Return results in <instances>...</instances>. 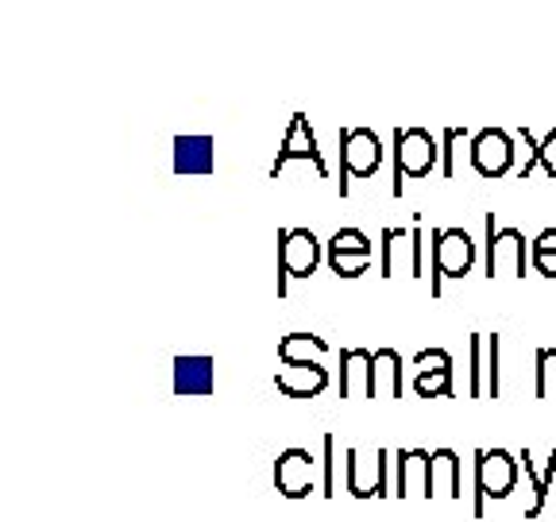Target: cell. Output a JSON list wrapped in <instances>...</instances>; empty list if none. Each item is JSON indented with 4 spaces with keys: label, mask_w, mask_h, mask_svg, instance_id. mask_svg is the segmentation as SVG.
<instances>
[{
    "label": "cell",
    "mask_w": 556,
    "mask_h": 522,
    "mask_svg": "<svg viewBox=\"0 0 556 522\" xmlns=\"http://www.w3.org/2000/svg\"><path fill=\"white\" fill-rule=\"evenodd\" d=\"M521 461L506 449H476V492H471V514L483 519L486 499H506L518 484Z\"/></svg>",
    "instance_id": "6da1fadb"
},
{
    "label": "cell",
    "mask_w": 556,
    "mask_h": 522,
    "mask_svg": "<svg viewBox=\"0 0 556 522\" xmlns=\"http://www.w3.org/2000/svg\"><path fill=\"white\" fill-rule=\"evenodd\" d=\"M433 166H441V148L426 128L394 132V198H402V178H426Z\"/></svg>",
    "instance_id": "7a4b0ae2"
},
{
    "label": "cell",
    "mask_w": 556,
    "mask_h": 522,
    "mask_svg": "<svg viewBox=\"0 0 556 522\" xmlns=\"http://www.w3.org/2000/svg\"><path fill=\"white\" fill-rule=\"evenodd\" d=\"M321 263V244L313 228H282L278 233V298H287L290 278H309Z\"/></svg>",
    "instance_id": "3957f363"
},
{
    "label": "cell",
    "mask_w": 556,
    "mask_h": 522,
    "mask_svg": "<svg viewBox=\"0 0 556 522\" xmlns=\"http://www.w3.org/2000/svg\"><path fill=\"white\" fill-rule=\"evenodd\" d=\"M476 268V240L464 228L433 233V295H441L444 278H464Z\"/></svg>",
    "instance_id": "277c9868"
},
{
    "label": "cell",
    "mask_w": 556,
    "mask_h": 522,
    "mask_svg": "<svg viewBox=\"0 0 556 522\" xmlns=\"http://www.w3.org/2000/svg\"><path fill=\"white\" fill-rule=\"evenodd\" d=\"M382 166V144L371 128L340 132V198H348V174L371 178Z\"/></svg>",
    "instance_id": "5b68a950"
},
{
    "label": "cell",
    "mask_w": 556,
    "mask_h": 522,
    "mask_svg": "<svg viewBox=\"0 0 556 522\" xmlns=\"http://www.w3.org/2000/svg\"><path fill=\"white\" fill-rule=\"evenodd\" d=\"M391 461L394 452L391 449H375V457L367 461L359 449H348V492L356 499H382V496H394L391 492Z\"/></svg>",
    "instance_id": "8992f818"
},
{
    "label": "cell",
    "mask_w": 556,
    "mask_h": 522,
    "mask_svg": "<svg viewBox=\"0 0 556 522\" xmlns=\"http://www.w3.org/2000/svg\"><path fill=\"white\" fill-rule=\"evenodd\" d=\"M510 263L514 278H526V236L518 228H495V213H486V278Z\"/></svg>",
    "instance_id": "52a82bcc"
},
{
    "label": "cell",
    "mask_w": 556,
    "mask_h": 522,
    "mask_svg": "<svg viewBox=\"0 0 556 522\" xmlns=\"http://www.w3.org/2000/svg\"><path fill=\"white\" fill-rule=\"evenodd\" d=\"M433 499V452L399 449L394 452V499Z\"/></svg>",
    "instance_id": "ba28073f"
},
{
    "label": "cell",
    "mask_w": 556,
    "mask_h": 522,
    "mask_svg": "<svg viewBox=\"0 0 556 522\" xmlns=\"http://www.w3.org/2000/svg\"><path fill=\"white\" fill-rule=\"evenodd\" d=\"M290 159H309L321 178L329 174V166H325V159H321V148H317V136H313V128H309V116L305 113L290 116V128H287V136H282V148H278L275 163H270V178H278Z\"/></svg>",
    "instance_id": "9c48e42d"
},
{
    "label": "cell",
    "mask_w": 556,
    "mask_h": 522,
    "mask_svg": "<svg viewBox=\"0 0 556 522\" xmlns=\"http://www.w3.org/2000/svg\"><path fill=\"white\" fill-rule=\"evenodd\" d=\"M471 166L483 178H503L514 166V144L503 128H483L471 139Z\"/></svg>",
    "instance_id": "30bf717a"
},
{
    "label": "cell",
    "mask_w": 556,
    "mask_h": 522,
    "mask_svg": "<svg viewBox=\"0 0 556 522\" xmlns=\"http://www.w3.org/2000/svg\"><path fill=\"white\" fill-rule=\"evenodd\" d=\"M313 452L309 449H282L275 461V487L278 496L305 499L313 492Z\"/></svg>",
    "instance_id": "8fae6325"
},
{
    "label": "cell",
    "mask_w": 556,
    "mask_h": 522,
    "mask_svg": "<svg viewBox=\"0 0 556 522\" xmlns=\"http://www.w3.org/2000/svg\"><path fill=\"white\" fill-rule=\"evenodd\" d=\"M275 387L287 399H313L329 387V368L321 360H302V364H282L275 372Z\"/></svg>",
    "instance_id": "7c38bea8"
},
{
    "label": "cell",
    "mask_w": 556,
    "mask_h": 522,
    "mask_svg": "<svg viewBox=\"0 0 556 522\" xmlns=\"http://www.w3.org/2000/svg\"><path fill=\"white\" fill-rule=\"evenodd\" d=\"M217 391V364L213 357H174V395H213Z\"/></svg>",
    "instance_id": "4fadbf2b"
},
{
    "label": "cell",
    "mask_w": 556,
    "mask_h": 522,
    "mask_svg": "<svg viewBox=\"0 0 556 522\" xmlns=\"http://www.w3.org/2000/svg\"><path fill=\"white\" fill-rule=\"evenodd\" d=\"M371 364L375 352L367 348H340V399H371Z\"/></svg>",
    "instance_id": "5bb4252c"
},
{
    "label": "cell",
    "mask_w": 556,
    "mask_h": 522,
    "mask_svg": "<svg viewBox=\"0 0 556 522\" xmlns=\"http://www.w3.org/2000/svg\"><path fill=\"white\" fill-rule=\"evenodd\" d=\"M217 144L208 136L174 139V174H213L217 171Z\"/></svg>",
    "instance_id": "9a60e30c"
},
{
    "label": "cell",
    "mask_w": 556,
    "mask_h": 522,
    "mask_svg": "<svg viewBox=\"0 0 556 522\" xmlns=\"http://www.w3.org/2000/svg\"><path fill=\"white\" fill-rule=\"evenodd\" d=\"M518 461H521V469H526V480H530V487H533V504L526 507V519H538V514L545 511L548 487H553V480H556V449L545 457V469H538V464H533V452L530 449H521Z\"/></svg>",
    "instance_id": "2e32d148"
},
{
    "label": "cell",
    "mask_w": 556,
    "mask_h": 522,
    "mask_svg": "<svg viewBox=\"0 0 556 522\" xmlns=\"http://www.w3.org/2000/svg\"><path fill=\"white\" fill-rule=\"evenodd\" d=\"M402 399V357L394 348H379L371 364V399Z\"/></svg>",
    "instance_id": "e0dca14e"
},
{
    "label": "cell",
    "mask_w": 556,
    "mask_h": 522,
    "mask_svg": "<svg viewBox=\"0 0 556 522\" xmlns=\"http://www.w3.org/2000/svg\"><path fill=\"white\" fill-rule=\"evenodd\" d=\"M433 496L464 499V469L456 449H433Z\"/></svg>",
    "instance_id": "ac0fdd59"
},
{
    "label": "cell",
    "mask_w": 556,
    "mask_h": 522,
    "mask_svg": "<svg viewBox=\"0 0 556 522\" xmlns=\"http://www.w3.org/2000/svg\"><path fill=\"white\" fill-rule=\"evenodd\" d=\"M329 352L325 337H313V333H290V337L278 340V364H302V360H321Z\"/></svg>",
    "instance_id": "d6986e66"
},
{
    "label": "cell",
    "mask_w": 556,
    "mask_h": 522,
    "mask_svg": "<svg viewBox=\"0 0 556 522\" xmlns=\"http://www.w3.org/2000/svg\"><path fill=\"white\" fill-rule=\"evenodd\" d=\"M518 136L526 139V148L533 151V156L526 159V166H521V171H518V178H521V183H526V178H530V174L538 171V166H545V174H548V178H553V183H556V159L548 156V151L556 148V128L548 132L545 139H533V132L526 128V124H521V128H518Z\"/></svg>",
    "instance_id": "ffe728a7"
},
{
    "label": "cell",
    "mask_w": 556,
    "mask_h": 522,
    "mask_svg": "<svg viewBox=\"0 0 556 522\" xmlns=\"http://www.w3.org/2000/svg\"><path fill=\"white\" fill-rule=\"evenodd\" d=\"M468 357H471L468 395H471V399H486V333H471Z\"/></svg>",
    "instance_id": "44dd1931"
},
{
    "label": "cell",
    "mask_w": 556,
    "mask_h": 522,
    "mask_svg": "<svg viewBox=\"0 0 556 522\" xmlns=\"http://www.w3.org/2000/svg\"><path fill=\"white\" fill-rule=\"evenodd\" d=\"M402 244H409V228H382L379 233V248H382V260H379V278H394L399 275V252Z\"/></svg>",
    "instance_id": "7402d4cb"
},
{
    "label": "cell",
    "mask_w": 556,
    "mask_h": 522,
    "mask_svg": "<svg viewBox=\"0 0 556 522\" xmlns=\"http://www.w3.org/2000/svg\"><path fill=\"white\" fill-rule=\"evenodd\" d=\"M329 268L340 278H359L371 268V252H329Z\"/></svg>",
    "instance_id": "603a6c76"
},
{
    "label": "cell",
    "mask_w": 556,
    "mask_h": 522,
    "mask_svg": "<svg viewBox=\"0 0 556 522\" xmlns=\"http://www.w3.org/2000/svg\"><path fill=\"white\" fill-rule=\"evenodd\" d=\"M414 391L421 395V399H452V395H456V387H452L448 375L417 372V375H414Z\"/></svg>",
    "instance_id": "cb8c5ba5"
},
{
    "label": "cell",
    "mask_w": 556,
    "mask_h": 522,
    "mask_svg": "<svg viewBox=\"0 0 556 522\" xmlns=\"http://www.w3.org/2000/svg\"><path fill=\"white\" fill-rule=\"evenodd\" d=\"M556 364V348H538L533 357V399H548V372Z\"/></svg>",
    "instance_id": "d4e9b609"
},
{
    "label": "cell",
    "mask_w": 556,
    "mask_h": 522,
    "mask_svg": "<svg viewBox=\"0 0 556 522\" xmlns=\"http://www.w3.org/2000/svg\"><path fill=\"white\" fill-rule=\"evenodd\" d=\"M414 368L417 372H437V375H448L452 380V357L444 348H421L414 357Z\"/></svg>",
    "instance_id": "484cf974"
},
{
    "label": "cell",
    "mask_w": 556,
    "mask_h": 522,
    "mask_svg": "<svg viewBox=\"0 0 556 522\" xmlns=\"http://www.w3.org/2000/svg\"><path fill=\"white\" fill-rule=\"evenodd\" d=\"M321 445H325V457H321V464H325L321 496H325V499H332V496H337V437L325 434V437H321Z\"/></svg>",
    "instance_id": "4316f807"
},
{
    "label": "cell",
    "mask_w": 556,
    "mask_h": 522,
    "mask_svg": "<svg viewBox=\"0 0 556 522\" xmlns=\"http://www.w3.org/2000/svg\"><path fill=\"white\" fill-rule=\"evenodd\" d=\"M460 139H468V128H444V136H441V174L444 178L456 174V144H460Z\"/></svg>",
    "instance_id": "83f0119b"
},
{
    "label": "cell",
    "mask_w": 556,
    "mask_h": 522,
    "mask_svg": "<svg viewBox=\"0 0 556 522\" xmlns=\"http://www.w3.org/2000/svg\"><path fill=\"white\" fill-rule=\"evenodd\" d=\"M329 252H371V240L359 228H340L329 240Z\"/></svg>",
    "instance_id": "f1b7e54d"
},
{
    "label": "cell",
    "mask_w": 556,
    "mask_h": 522,
    "mask_svg": "<svg viewBox=\"0 0 556 522\" xmlns=\"http://www.w3.org/2000/svg\"><path fill=\"white\" fill-rule=\"evenodd\" d=\"M409 278H426V233H421V225L409 228Z\"/></svg>",
    "instance_id": "f546056e"
},
{
    "label": "cell",
    "mask_w": 556,
    "mask_h": 522,
    "mask_svg": "<svg viewBox=\"0 0 556 522\" xmlns=\"http://www.w3.org/2000/svg\"><path fill=\"white\" fill-rule=\"evenodd\" d=\"M530 256H556V228L538 233V240L530 244Z\"/></svg>",
    "instance_id": "4dcf8cb0"
},
{
    "label": "cell",
    "mask_w": 556,
    "mask_h": 522,
    "mask_svg": "<svg viewBox=\"0 0 556 522\" xmlns=\"http://www.w3.org/2000/svg\"><path fill=\"white\" fill-rule=\"evenodd\" d=\"M533 268L545 278H556V256H533Z\"/></svg>",
    "instance_id": "1f68e13d"
}]
</instances>
